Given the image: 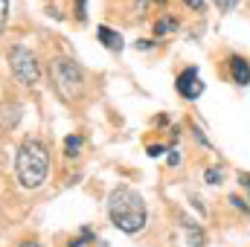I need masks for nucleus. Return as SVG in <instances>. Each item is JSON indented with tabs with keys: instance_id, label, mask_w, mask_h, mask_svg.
I'll use <instances>...</instances> for the list:
<instances>
[{
	"instance_id": "obj_21",
	"label": "nucleus",
	"mask_w": 250,
	"mask_h": 247,
	"mask_svg": "<svg viewBox=\"0 0 250 247\" xmlns=\"http://www.w3.org/2000/svg\"><path fill=\"white\" fill-rule=\"evenodd\" d=\"M87 18V6H84V0H79V21H84Z\"/></svg>"
},
{
	"instance_id": "obj_9",
	"label": "nucleus",
	"mask_w": 250,
	"mask_h": 247,
	"mask_svg": "<svg viewBox=\"0 0 250 247\" xmlns=\"http://www.w3.org/2000/svg\"><path fill=\"white\" fill-rule=\"evenodd\" d=\"M18 105H0V125L3 128H12V125L18 123Z\"/></svg>"
},
{
	"instance_id": "obj_19",
	"label": "nucleus",
	"mask_w": 250,
	"mask_h": 247,
	"mask_svg": "<svg viewBox=\"0 0 250 247\" xmlns=\"http://www.w3.org/2000/svg\"><path fill=\"white\" fill-rule=\"evenodd\" d=\"M239 184L245 186V189H248V195H250V172H242V175H239Z\"/></svg>"
},
{
	"instance_id": "obj_15",
	"label": "nucleus",
	"mask_w": 250,
	"mask_h": 247,
	"mask_svg": "<svg viewBox=\"0 0 250 247\" xmlns=\"http://www.w3.org/2000/svg\"><path fill=\"white\" fill-rule=\"evenodd\" d=\"M230 204H233L236 209H242L245 215H248V212H250V209H248V204H245V198H239V195H230Z\"/></svg>"
},
{
	"instance_id": "obj_25",
	"label": "nucleus",
	"mask_w": 250,
	"mask_h": 247,
	"mask_svg": "<svg viewBox=\"0 0 250 247\" xmlns=\"http://www.w3.org/2000/svg\"><path fill=\"white\" fill-rule=\"evenodd\" d=\"M154 3H166V0H154Z\"/></svg>"
},
{
	"instance_id": "obj_8",
	"label": "nucleus",
	"mask_w": 250,
	"mask_h": 247,
	"mask_svg": "<svg viewBox=\"0 0 250 247\" xmlns=\"http://www.w3.org/2000/svg\"><path fill=\"white\" fill-rule=\"evenodd\" d=\"M96 35H99V44L102 47H108V50H123V35L120 32H114V29H108V26H96Z\"/></svg>"
},
{
	"instance_id": "obj_23",
	"label": "nucleus",
	"mask_w": 250,
	"mask_h": 247,
	"mask_svg": "<svg viewBox=\"0 0 250 247\" xmlns=\"http://www.w3.org/2000/svg\"><path fill=\"white\" fill-rule=\"evenodd\" d=\"M21 247H44V245H38V242H23Z\"/></svg>"
},
{
	"instance_id": "obj_20",
	"label": "nucleus",
	"mask_w": 250,
	"mask_h": 247,
	"mask_svg": "<svg viewBox=\"0 0 250 247\" xmlns=\"http://www.w3.org/2000/svg\"><path fill=\"white\" fill-rule=\"evenodd\" d=\"M148 154H151V157H160V154H163V145H148Z\"/></svg>"
},
{
	"instance_id": "obj_1",
	"label": "nucleus",
	"mask_w": 250,
	"mask_h": 247,
	"mask_svg": "<svg viewBox=\"0 0 250 247\" xmlns=\"http://www.w3.org/2000/svg\"><path fill=\"white\" fill-rule=\"evenodd\" d=\"M108 218L117 230H123L128 236L140 233L148 221V206L143 201L140 192L128 189V186H120L111 192V201H108Z\"/></svg>"
},
{
	"instance_id": "obj_18",
	"label": "nucleus",
	"mask_w": 250,
	"mask_h": 247,
	"mask_svg": "<svg viewBox=\"0 0 250 247\" xmlns=\"http://www.w3.org/2000/svg\"><path fill=\"white\" fill-rule=\"evenodd\" d=\"M189 9H195V12H204V0H184Z\"/></svg>"
},
{
	"instance_id": "obj_24",
	"label": "nucleus",
	"mask_w": 250,
	"mask_h": 247,
	"mask_svg": "<svg viewBox=\"0 0 250 247\" xmlns=\"http://www.w3.org/2000/svg\"><path fill=\"white\" fill-rule=\"evenodd\" d=\"M146 3H148V0H137V6H146Z\"/></svg>"
},
{
	"instance_id": "obj_3",
	"label": "nucleus",
	"mask_w": 250,
	"mask_h": 247,
	"mask_svg": "<svg viewBox=\"0 0 250 247\" xmlns=\"http://www.w3.org/2000/svg\"><path fill=\"white\" fill-rule=\"evenodd\" d=\"M50 76H53L56 90L67 102H73V99H79L84 93V73L73 59H56L53 67H50Z\"/></svg>"
},
{
	"instance_id": "obj_12",
	"label": "nucleus",
	"mask_w": 250,
	"mask_h": 247,
	"mask_svg": "<svg viewBox=\"0 0 250 247\" xmlns=\"http://www.w3.org/2000/svg\"><path fill=\"white\" fill-rule=\"evenodd\" d=\"M204 181L209 186H218L224 178H221V169H207V175H204Z\"/></svg>"
},
{
	"instance_id": "obj_5",
	"label": "nucleus",
	"mask_w": 250,
	"mask_h": 247,
	"mask_svg": "<svg viewBox=\"0 0 250 247\" xmlns=\"http://www.w3.org/2000/svg\"><path fill=\"white\" fill-rule=\"evenodd\" d=\"M178 93L184 96V99H198L201 93H204V82H201V73H198V67H187L181 76H178Z\"/></svg>"
},
{
	"instance_id": "obj_11",
	"label": "nucleus",
	"mask_w": 250,
	"mask_h": 247,
	"mask_svg": "<svg viewBox=\"0 0 250 247\" xmlns=\"http://www.w3.org/2000/svg\"><path fill=\"white\" fill-rule=\"evenodd\" d=\"M175 29H178V21H175V18H163V21L154 23V35H157V38L166 35V32H175Z\"/></svg>"
},
{
	"instance_id": "obj_14",
	"label": "nucleus",
	"mask_w": 250,
	"mask_h": 247,
	"mask_svg": "<svg viewBox=\"0 0 250 247\" xmlns=\"http://www.w3.org/2000/svg\"><path fill=\"white\" fill-rule=\"evenodd\" d=\"M6 21H9V0H0V32L6 29Z\"/></svg>"
},
{
	"instance_id": "obj_7",
	"label": "nucleus",
	"mask_w": 250,
	"mask_h": 247,
	"mask_svg": "<svg viewBox=\"0 0 250 247\" xmlns=\"http://www.w3.org/2000/svg\"><path fill=\"white\" fill-rule=\"evenodd\" d=\"M184 233H187V245L189 247H204V242H207V236H204L201 224H198V221H192V218H184Z\"/></svg>"
},
{
	"instance_id": "obj_22",
	"label": "nucleus",
	"mask_w": 250,
	"mask_h": 247,
	"mask_svg": "<svg viewBox=\"0 0 250 247\" xmlns=\"http://www.w3.org/2000/svg\"><path fill=\"white\" fill-rule=\"evenodd\" d=\"M151 47H154L151 41H137V50H151Z\"/></svg>"
},
{
	"instance_id": "obj_16",
	"label": "nucleus",
	"mask_w": 250,
	"mask_h": 247,
	"mask_svg": "<svg viewBox=\"0 0 250 247\" xmlns=\"http://www.w3.org/2000/svg\"><path fill=\"white\" fill-rule=\"evenodd\" d=\"M90 239H93V233H90V230H82V236H79L76 242H70V247H82L84 242H90Z\"/></svg>"
},
{
	"instance_id": "obj_6",
	"label": "nucleus",
	"mask_w": 250,
	"mask_h": 247,
	"mask_svg": "<svg viewBox=\"0 0 250 247\" xmlns=\"http://www.w3.org/2000/svg\"><path fill=\"white\" fill-rule=\"evenodd\" d=\"M230 73H233V82H236L239 87H248L250 84V64H248V59L233 56V59H230Z\"/></svg>"
},
{
	"instance_id": "obj_2",
	"label": "nucleus",
	"mask_w": 250,
	"mask_h": 247,
	"mask_svg": "<svg viewBox=\"0 0 250 247\" xmlns=\"http://www.w3.org/2000/svg\"><path fill=\"white\" fill-rule=\"evenodd\" d=\"M15 169H18V181L23 189H38L50 175V154H47L44 143H38V140L21 143L18 157H15Z\"/></svg>"
},
{
	"instance_id": "obj_13",
	"label": "nucleus",
	"mask_w": 250,
	"mask_h": 247,
	"mask_svg": "<svg viewBox=\"0 0 250 247\" xmlns=\"http://www.w3.org/2000/svg\"><path fill=\"white\" fill-rule=\"evenodd\" d=\"M212 3L218 6V12H233L239 6V0H212Z\"/></svg>"
},
{
	"instance_id": "obj_10",
	"label": "nucleus",
	"mask_w": 250,
	"mask_h": 247,
	"mask_svg": "<svg viewBox=\"0 0 250 247\" xmlns=\"http://www.w3.org/2000/svg\"><path fill=\"white\" fill-rule=\"evenodd\" d=\"M82 143H84V140H82L79 134L67 137V140H64V154H67V157H76V154L82 151Z\"/></svg>"
},
{
	"instance_id": "obj_17",
	"label": "nucleus",
	"mask_w": 250,
	"mask_h": 247,
	"mask_svg": "<svg viewBox=\"0 0 250 247\" xmlns=\"http://www.w3.org/2000/svg\"><path fill=\"white\" fill-rule=\"evenodd\" d=\"M178 163H181V151L172 148V151H169V166H178Z\"/></svg>"
},
{
	"instance_id": "obj_4",
	"label": "nucleus",
	"mask_w": 250,
	"mask_h": 247,
	"mask_svg": "<svg viewBox=\"0 0 250 247\" xmlns=\"http://www.w3.org/2000/svg\"><path fill=\"white\" fill-rule=\"evenodd\" d=\"M9 67H12V73H15V79H18L21 84H35L38 76H41L38 62H35V53L26 50L23 44H15V47L9 50Z\"/></svg>"
}]
</instances>
